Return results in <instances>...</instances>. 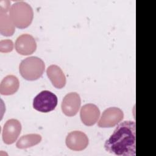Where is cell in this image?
<instances>
[{"mask_svg": "<svg viewBox=\"0 0 156 156\" xmlns=\"http://www.w3.org/2000/svg\"><path fill=\"white\" fill-rule=\"evenodd\" d=\"M136 126L132 121H124L119 123L113 133L105 141V151L118 156H135Z\"/></svg>", "mask_w": 156, "mask_h": 156, "instance_id": "6da1fadb", "label": "cell"}, {"mask_svg": "<svg viewBox=\"0 0 156 156\" xmlns=\"http://www.w3.org/2000/svg\"><path fill=\"white\" fill-rule=\"evenodd\" d=\"M9 15L15 26L20 29L27 27L31 24L34 17L32 7L24 1H18L13 4Z\"/></svg>", "mask_w": 156, "mask_h": 156, "instance_id": "7a4b0ae2", "label": "cell"}, {"mask_svg": "<svg viewBox=\"0 0 156 156\" xmlns=\"http://www.w3.org/2000/svg\"><path fill=\"white\" fill-rule=\"evenodd\" d=\"M45 68L44 62L35 56L29 57L23 60L19 66L21 76L27 80H35L43 75Z\"/></svg>", "mask_w": 156, "mask_h": 156, "instance_id": "3957f363", "label": "cell"}, {"mask_svg": "<svg viewBox=\"0 0 156 156\" xmlns=\"http://www.w3.org/2000/svg\"><path fill=\"white\" fill-rule=\"evenodd\" d=\"M57 102V97L55 94L51 91L44 90L34 98L33 107L38 112L48 113L55 108Z\"/></svg>", "mask_w": 156, "mask_h": 156, "instance_id": "277c9868", "label": "cell"}, {"mask_svg": "<svg viewBox=\"0 0 156 156\" xmlns=\"http://www.w3.org/2000/svg\"><path fill=\"white\" fill-rule=\"evenodd\" d=\"M10 7L9 1H0V33L6 37L13 35L15 31V25L8 13Z\"/></svg>", "mask_w": 156, "mask_h": 156, "instance_id": "5b68a950", "label": "cell"}, {"mask_svg": "<svg viewBox=\"0 0 156 156\" xmlns=\"http://www.w3.org/2000/svg\"><path fill=\"white\" fill-rule=\"evenodd\" d=\"M123 118L122 110L115 107H109L102 112L98 125L101 128L113 127L121 122Z\"/></svg>", "mask_w": 156, "mask_h": 156, "instance_id": "8992f818", "label": "cell"}, {"mask_svg": "<svg viewBox=\"0 0 156 156\" xmlns=\"http://www.w3.org/2000/svg\"><path fill=\"white\" fill-rule=\"evenodd\" d=\"M21 130V124L16 119L7 120L2 129V140L7 144H13L17 140Z\"/></svg>", "mask_w": 156, "mask_h": 156, "instance_id": "52a82bcc", "label": "cell"}, {"mask_svg": "<svg viewBox=\"0 0 156 156\" xmlns=\"http://www.w3.org/2000/svg\"><path fill=\"white\" fill-rule=\"evenodd\" d=\"M66 146L71 150L80 151L85 149L88 144L87 135L81 131L75 130L69 132L65 140Z\"/></svg>", "mask_w": 156, "mask_h": 156, "instance_id": "ba28073f", "label": "cell"}, {"mask_svg": "<svg viewBox=\"0 0 156 156\" xmlns=\"http://www.w3.org/2000/svg\"><path fill=\"white\" fill-rule=\"evenodd\" d=\"M81 104V99L78 93L71 92L63 98L61 105L63 113L68 116H75L78 112Z\"/></svg>", "mask_w": 156, "mask_h": 156, "instance_id": "9c48e42d", "label": "cell"}, {"mask_svg": "<svg viewBox=\"0 0 156 156\" xmlns=\"http://www.w3.org/2000/svg\"><path fill=\"white\" fill-rule=\"evenodd\" d=\"M15 48L18 54L23 55H28L35 51L37 43L35 38L31 35L24 34L17 38Z\"/></svg>", "mask_w": 156, "mask_h": 156, "instance_id": "30bf717a", "label": "cell"}, {"mask_svg": "<svg viewBox=\"0 0 156 156\" xmlns=\"http://www.w3.org/2000/svg\"><path fill=\"white\" fill-rule=\"evenodd\" d=\"M100 116L99 108L93 104H87L81 107L80 116L82 122L87 126L94 125Z\"/></svg>", "mask_w": 156, "mask_h": 156, "instance_id": "8fae6325", "label": "cell"}, {"mask_svg": "<svg viewBox=\"0 0 156 156\" xmlns=\"http://www.w3.org/2000/svg\"><path fill=\"white\" fill-rule=\"evenodd\" d=\"M46 74L54 87L60 89L65 87L66 82V77L58 66L50 65L46 69Z\"/></svg>", "mask_w": 156, "mask_h": 156, "instance_id": "7c38bea8", "label": "cell"}, {"mask_svg": "<svg viewBox=\"0 0 156 156\" xmlns=\"http://www.w3.org/2000/svg\"><path fill=\"white\" fill-rule=\"evenodd\" d=\"M20 87V82L16 76L8 75L1 81L0 93L2 95H11L15 93Z\"/></svg>", "mask_w": 156, "mask_h": 156, "instance_id": "4fadbf2b", "label": "cell"}, {"mask_svg": "<svg viewBox=\"0 0 156 156\" xmlns=\"http://www.w3.org/2000/svg\"><path fill=\"white\" fill-rule=\"evenodd\" d=\"M41 141V136L39 134L31 133L23 135L16 142V146L18 149H26L38 144Z\"/></svg>", "mask_w": 156, "mask_h": 156, "instance_id": "5bb4252c", "label": "cell"}, {"mask_svg": "<svg viewBox=\"0 0 156 156\" xmlns=\"http://www.w3.org/2000/svg\"><path fill=\"white\" fill-rule=\"evenodd\" d=\"M13 49V43L11 40H2L0 41V51L1 52H9Z\"/></svg>", "mask_w": 156, "mask_h": 156, "instance_id": "9a60e30c", "label": "cell"}]
</instances>
